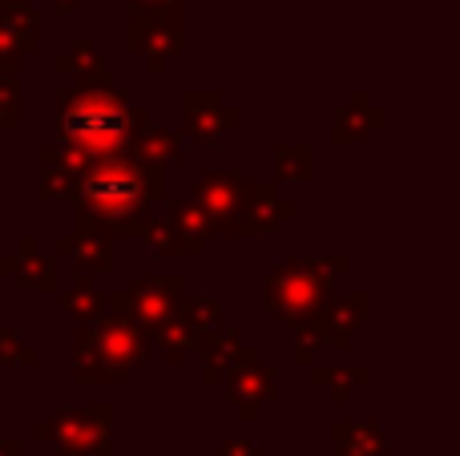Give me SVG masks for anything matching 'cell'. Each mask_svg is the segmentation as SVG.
Masks as SVG:
<instances>
[{"mask_svg":"<svg viewBox=\"0 0 460 456\" xmlns=\"http://www.w3.org/2000/svg\"><path fill=\"white\" fill-rule=\"evenodd\" d=\"M166 166H150L129 150H113L89 158L69 202H77V226H89L105 239H113V234L129 239V234L146 231V210L154 202H166Z\"/></svg>","mask_w":460,"mask_h":456,"instance_id":"6da1fadb","label":"cell"},{"mask_svg":"<svg viewBox=\"0 0 460 456\" xmlns=\"http://www.w3.org/2000/svg\"><path fill=\"white\" fill-rule=\"evenodd\" d=\"M57 142L81 153L129 150L150 126V110H134L113 85H73V93H57Z\"/></svg>","mask_w":460,"mask_h":456,"instance_id":"7a4b0ae2","label":"cell"},{"mask_svg":"<svg viewBox=\"0 0 460 456\" xmlns=\"http://www.w3.org/2000/svg\"><path fill=\"white\" fill-rule=\"evenodd\" d=\"M150 344H146L142 328L126 315H97L89 328L77 331L73 339V380L85 388L110 384V380H126L137 364L146 360Z\"/></svg>","mask_w":460,"mask_h":456,"instance_id":"3957f363","label":"cell"},{"mask_svg":"<svg viewBox=\"0 0 460 456\" xmlns=\"http://www.w3.org/2000/svg\"><path fill=\"white\" fill-rule=\"evenodd\" d=\"M348 259H287L279 271L267 275L262 283V307L287 328L307 320L319 303L327 299L335 275H348Z\"/></svg>","mask_w":460,"mask_h":456,"instance_id":"277c9868","label":"cell"},{"mask_svg":"<svg viewBox=\"0 0 460 456\" xmlns=\"http://www.w3.org/2000/svg\"><path fill=\"white\" fill-rule=\"evenodd\" d=\"M37 436L53 441L61 456H110L113 452V408L110 404H85V408H61L57 417L40 420Z\"/></svg>","mask_w":460,"mask_h":456,"instance_id":"5b68a950","label":"cell"},{"mask_svg":"<svg viewBox=\"0 0 460 456\" xmlns=\"http://www.w3.org/2000/svg\"><path fill=\"white\" fill-rule=\"evenodd\" d=\"M186 45V13L182 0H170L162 8H142L129 21V53L142 57L150 73H162Z\"/></svg>","mask_w":460,"mask_h":456,"instance_id":"8992f818","label":"cell"},{"mask_svg":"<svg viewBox=\"0 0 460 456\" xmlns=\"http://www.w3.org/2000/svg\"><path fill=\"white\" fill-rule=\"evenodd\" d=\"M182 291H186V275L182 271L154 275V279H137V283H129L126 291H118V295L105 303V311L126 315V320H134L137 328H142V336H150L166 315L178 311Z\"/></svg>","mask_w":460,"mask_h":456,"instance_id":"52a82bcc","label":"cell"},{"mask_svg":"<svg viewBox=\"0 0 460 456\" xmlns=\"http://www.w3.org/2000/svg\"><path fill=\"white\" fill-rule=\"evenodd\" d=\"M364 311H367V295L364 291H351V295H340V299H332V303L323 299V303H319L307 320L295 323L291 331L311 352H319V347H348L359 320H364Z\"/></svg>","mask_w":460,"mask_h":456,"instance_id":"ba28073f","label":"cell"},{"mask_svg":"<svg viewBox=\"0 0 460 456\" xmlns=\"http://www.w3.org/2000/svg\"><path fill=\"white\" fill-rule=\"evenodd\" d=\"M243 198H246V182L234 170H215L202 174L190 190V202L210 218L215 234H238V218H243Z\"/></svg>","mask_w":460,"mask_h":456,"instance_id":"9c48e42d","label":"cell"},{"mask_svg":"<svg viewBox=\"0 0 460 456\" xmlns=\"http://www.w3.org/2000/svg\"><path fill=\"white\" fill-rule=\"evenodd\" d=\"M182 110H186V134L199 145H210V150H218L226 142V134L238 129V110L218 89H186Z\"/></svg>","mask_w":460,"mask_h":456,"instance_id":"30bf717a","label":"cell"},{"mask_svg":"<svg viewBox=\"0 0 460 456\" xmlns=\"http://www.w3.org/2000/svg\"><path fill=\"white\" fill-rule=\"evenodd\" d=\"M93 153H81L73 145H40L37 150V166H40V186H37V198L40 202H69L73 198V186H77L81 170L89 166Z\"/></svg>","mask_w":460,"mask_h":456,"instance_id":"8fae6325","label":"cell"},{"mask_svg":"<svg viewBox=\"0 0 460 456\" xmlns=\"http://www.w3.org/2000/svg\"><path fill=\"white\" fill-rule=\"evenodd\" d=\"M295 215V206L287 198H279L275 186L267 182H246L243 198V218H238V239H254V234H270L279 223Z\"/></svg>","mask_w":460,"mask_h":456,"instance_id":"7c38bea8","label":"cell"},{"mask_svg":"<svg viewBox=\"0 0 460 456\" xmlns=\"http://www.w3.org/2000/svg\"><path fill=\"white\" fill-rule=\"evenodd\" d=\"M57 259H69L73 271L85 275V279H97V275H110L113 271V250H110V239L89 226H77L73 234H61L53 242Z\"/></svg>","mask_w":460,"mask_h":456,"instance_id":"4fadbf2b","label":"cell"},{"mask_svg":"<svg viewBox=\"0 0 460 456\" xmlns=\"http://www.w3.org/2000/svg\"><path fill=\"white\" fill-rule=\"evenodd\" d=\"M226 396L230 404L238 408V417L251 425V420H259V408L262 404H275L279 392H275V368H262L259 360L246 364V368H238L234 376H226Z\"/></svg>","mask_w":460,"mask_h":456,"instance_id":"5bb4252c","label":"cell"},{"mask_svg":"<svg viewBox=\"0 0 460 456\" xmlns=\"http://www.w3.org/2000/svg\"><path fill=\"white\" fill-rule=\"evenodd\" d=\"M199 344H202V352H207V360H202V380L215 388L226 384V376H234L238 368L259 360V352H254L251 344L226 336V331H207V336H199Z\"/></svg>","mask_w":460,"mask_h":456,"instance_id":"9a60e30c","label":"cell"},{"mask_svg":"<svg viewBox=\"0 0 460 456\" xmlns=\"http://www.w3.org/2000/svg\"><path fill=\"white\" fill-rule=\"evenodd\" d=\"M4 275H13L29 291H57V263L49 255H40L37 239H21L16 242V255L0 259V279Z\"/></svg>","mask_w":460,"mask_h":456,"instance_id":"2e32d148","label":"cell"},{"mask_svg":"<svg viewBox=\"0 0 460 456\" xmlns=\"http://www.w3.org/2000/svg\"><path fill=\"white\" fill-rule=\"evenodd\" d=\"M384 121H388V113L380 110V105H372V97L367 93H351L348 105L340 110V118H335V145H351V142H364L372 129H380Z\"/></svg>","mask_w":460,"mask_h":456,"instance_id":"e0dca14e","label":"cell"},{"mask_svg":"<svg viewBox=\"0 0 460 456\" xmlns=\"http://www.w3.org/2000/svg\"><path fill=\"white\" fill-rule=\"evenodd\" d=\"M57 73H69L73 85H113L110 81V61L97 53L89 40H77L73 48L57 53Z\"/></svg>","mask_w":460,"mask_h":456,"instance_id":"ac0fdd59","label":"cell"},{"mask_svg":"<svg viewBox=\"0 0 460 456\" xmlns=\"http://www.w3.org/2000/svg\"><path fill=\"white\" fill-rule=\"evenodd\" d=\"M146 344L158 347V352L166 355V364H186V355L199 347V331H194L190 323L174 311V315H166V320H162L150 336H146Z\"/></svg>","mask_w":460,"mask_h":456,"instance_id":"d6986e66","label":"cell"},{"mask_svg":"<svg viewBox=\"0 0 460 456\" xmlns=\"http://www.w3.org/2000/svg\"><path fill=\"white\" fill-rule=\"evenodd\" d=\"M335 449L340 456H388L380 425H356V420H340L335 425Z\"/></svg>","mask_w":460,"mask_h":456,"instance_id":"ffe728a7","label":"cell"},{"mask_svg":"<svg viewBox=\"0 0 460 456\" xmlns=\"http://www.w3.org/2000/svg\"><path fill=\"white\" fill-rule=\"evenodd\" d=\"M129 153L142 158V162H150V166H170V162L182 158V145H178V134H170V129L146 126L142 134L129 142Z\"/></svg>","mask_w":460,"mask_h":456,"instance_id":"44dd1931","label":"cell"},{"mask_svg":"<svg viewBox=\"0 0 460 456\" xmlns=\"http://www.w3.org/2000/svg\"><path fill=\"white\" fill-rule=\"evenodd\" d=\"M275 178L291 186H307L315 178V150L311 145H279L275 150Z\"/></svg>","mask_w":460,"mask_h":456,"instance_id":"7402d4cb","label":"cell"},{"mask_svg":"<svg viewBox=\"0 0 460 456\" xmlns=\"http://www.w3.org/2000/svg\"><path fill=\"white\" fill-rule=\"evenodd\" d=\"M166 215L174 218V226L182 231V239H186V247H190V255H202V250H207V239L215 234L210 218L202 215L194 202H178V206H170Z\"/></svg>","mask_w":460,"mask_h":456,"instance_id":"603a6c76","label":"cell"},{"mask_svg":"<svg viewBox=\"0 0 460 456\" xmlns=\"http://www.w3.org/2000/svg\"><path fill=\"white\" fill-rule=\"evenodd\" d=\"M61 307L73 315V320L89 323V320H97V315H105V295L93 287V279L77 275V279H73V287L61 295Z\"/></svg>","mask_w":460,"mask_h":456,"instance_id":"cb8c5ba5","label":"cell"},{"mask_svg":"<svg viewBox=\"0 0 460 456\" xmlns=\"http://www.w3.org/2000/svg\"><path fill=\"white\" fill-rule=\"evenodd\" d=\"M311 380L319 388H332L335 400H351L367 384V368H359V364L356 368H319V364H311Z\"/></svg>","mask_w":460,"mask_h":456,"instance_id":"d4e9b609","label":"cell"},{"mask_svg":"<svg viewBox=\"0 0 460 456\" xmlns=\"http://www.w3.org/2000/svg\"><path fill=\"white\" fill-rule=\"evenodd\" d=\"M0 21L37 53V32H40V16L32 8V0H0Z\"/></svg>","mask_w":460,"mask_h":456,"instance_id":"484cf974","label":"cell"},{"mask_svg":"<svg viewBox=\"0 0 460 456\" xmlns=\"http://www.w3.org/2000/svg\"><path fill=\"white\" fill-rule=\"evenodd\" d=\"M146 239H150V247L158 250L162 259H170V255H190V247H186V239H182V231L174 226V218L170 215H162V218H146Z\"/></svg>","mask_w":460,"mask_h":456,"instance_id":"4316f807","label":"cell"},{"mask_svg":"<svg viewBox=\"0 0 460 456\" xmlns=\"http://www.w3.org/2000/svg\"><path fill=\"white\" fill-rule=\"evenodd\" d=\"M178 315H182V320L190 323L199 336H207V331H218V323H223V303H218V299L190 295V299H182V303H178Z\"/></svg>","mask_w":460,"mask_h":456,"instance_id":"83f0119b","label":"cell"},{"mask_svg":"<svg viewBox=\"0 0 460 456\" xmlns=\"http://www.w3.org/2000/svg\"><path fill=\"white\" fill-rule=\"evenodd\" d=\"M21 126V85L13 73H0V129H16Z\"/></svg>","mask_w":460,"mask_h":456,"instance_id":"f1b7e54d","label":"cell"},{"mask_svg":"<svg viewBox=\"0 0 460 456\" xmlns=\"http://www.w3.org/2000/svg\"><path fill=\"white\" fill-rule=\"evenodd\" d=\"M4 364H21V368H32L37 364V352L29 344H21V336L8 328H0V368Z\"/></svg>","mask_w":460,"mask_h":456,"instance_id":"f546056e","label":"cell"},{"mask_svg":"<svg viewBox=\"0 0 460 456\" xmlns=\"http://www.w3.org/2000/svg\"><path fill=\"white\" fill-rule=\"evenodd\" d=\"M29 53L32 48L24 45L4 21H0V73H13L16 77V65H21V57H29Z\"/></svg>","mask_w":460,"mask_h":456,"instance_id":"4dcf8cb0","label":"cell"},{"mask_svg":"<svg viewBox=\"0 0 460 456\" xmlns=\"http://www.w3.org/2000/svg\"><path fill=\"white\" fill-rule=\"evenodd\" d=\"M218 456H259V444L254 441H226Z\"/></svg>","mask_w":460,"mask_h":456,"instance_id":"1f68e13d","label":"cell"},{"mask_svg":"<svg viewBox=\"0 0 460 456\" xmlns=\"http://www.w3.org/2000/svg\"><path fill=\"white\" fill-rule=\"evenodd\" d=\"M295 364H303V368H311V364H315V352H311L307 344H295Z\"/></svg>","mask_w":460,"mask_h":456,"instance_id":"d6a6232c","label":"cell"},{"mask_svg":"<svg viewBox=\"0 0 460 456\" xmlns=\"http://www.w3.org/2000/svg\"><path fill=\"white\" fill-rule=\"evenodd\" d=\"M0 456H21V444L13 436H0Z\"/></svg>","mask_w":460,"mask_h":456,"instance_id":"836d02e7","label":"cell"},{"mask_svg":"<svg viewBox=\"0 0 460 456\" xmlns=\"http://www.w3.org/2000/svg\"><path fill=\"white\" fill-rule=\"evenodd\" d=\"M134 13H142V8H162V4H170V0H126Z\"/></svg>","mask_w":460,"mask_h":456,"instance_id":"e575fe53","label":"cell"},{"mask_svg":"<svg viewBox=\"0 0 460 456\" xmlns=\"http://www.w3.org/2000/svg\"><path fill=\"white\" fill-rule=\"evenodd\" d=\"M49 4H57V8H61V13H73V8H77V4H85V0H49Z\"/></svg>","mask_w":460,"mask_h":456,"instance_id":"d590c367","label":"cell"},{"mask_svg":"<svg viewBox=\"0 0 460 456\" xmlns=\"http://www.w3.org/2000/svg\"><path fill=\"white\" fill-rule=\"evenodd\" d=\"M0 153H4V129H0Z\"/></svg>","mask_w":460,"mask_h":456,"instance_id":"8d00e7d4","label":"cell"},{"mask_svg":"<svg viewBox=\"0 0 460 456\" xmlns=\"http://www.w3.org/2000/svg\"><path fill=\"white\" fill-rule=\"evenodd\" d=\"M0 328H4V320H0Z\"/></svg>","mask_w":460,"mask_h":456,"instance_id":"74e56055","label":"cell"}]
</instances>
